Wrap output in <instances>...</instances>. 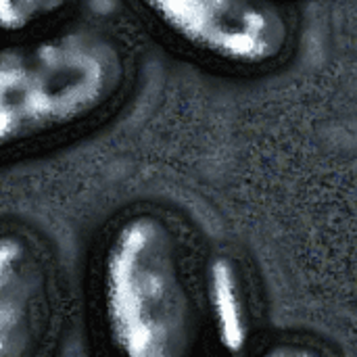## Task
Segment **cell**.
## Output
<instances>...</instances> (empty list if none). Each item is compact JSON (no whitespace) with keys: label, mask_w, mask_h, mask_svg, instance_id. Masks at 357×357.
Wrapping results in <instances>:
<instances>
[{"label":"cell","mask_w":357,"mask_h":357,"mask_svg":"<svg viewBox=\"0 0 357 357\" xmlns=\"http://www.w3.org/2000/svg\"><path fill=\"white\" fill-rule=\"evenodd\" d=\"M178 42L218 63L255 69L280 59L291 21L274 0H140Z\"/></svg>","instance_id":"obj_3"},{"label":"cell","mask_w":357,"mask_h":357,"mask_svg":"<svg viewBox=\"0 0 357 357\" xmlns=\"http://www.w3.org/2000/svg\"><path fill=\"white\" fill-rule=\"evenodd\" d=\"M54 289L46 259L21 232H0V357H25L48 339Z\"/></svg>","instance_id":"obj_4"},{"label":"cell","mask_w":357,"mask_h":357,"mask_svg":"<svg viewBox=\"0 0 357 357\" xmlns=\"http://www.w3.org/2000/svg\"><path fill=\"white\" fill-rule=\"evenodd\" d=\"M69 0H0V31L23 33L52 15H56Z\"/></svg>","instance_id":"obj_5"},{"label":"cell","mask_w":357,"mask_h":357,"mask_svg":"<svg viewBox=\"0 0 357 357\" xmlns=\"http://www.w3.org/2000/svg\"><path fill=\"white\" fill-rule=\"evenodd\" d=\"M109 343L130 357H176L195 337V301L182 245L155 213H134L109 234L98 266Z\"/></svg>","instance_id":"obj_2"},{"label":"cell","mask_w":357,"mask_h":357,"mask_svg":"<svg viewBox=\"0 0 357 357\" xmlns=\"http://www.w3.org/2000/svg\"><path fill=\"white\" fill-rule=\"evenodd\" d=\"M128 84V56L96 29L0 46V153L75 128L109 109Z\"/></svg>","instance_id":"obj_1"}]
</instances>
